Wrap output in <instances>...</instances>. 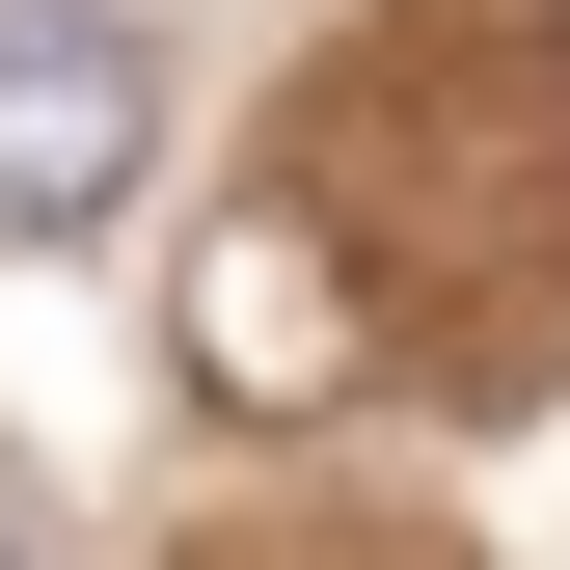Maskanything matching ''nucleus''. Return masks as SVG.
Segmentation results:
<instances>
[{
  "mask_svg": "<svg viewBox=\"0 0 570 570\" xmlns=\"http://www.w3.org/2000/svg\"><path fill=\"white\" fill-rule=\"evenodd\" d=\"M136 164H164V55H136L109 0H0V218L82 245Z\"/></svg>",
  "mask_w": 570,
  "mask_h": 570,
  "instance_id": "1",
  "label": "nucleus"
},
{
  "mask_svg": "<svg viewBox=\"0 0 570 570\" xmlns=\"http://www.w3.org/2000/svg\"><path fill=\"white\" fill-rule=\"evenodd\" d=\"M353 272H381V245H353L326 190L218 218V245H190V381H218V407H326L353 353H381V299H353Z\"/></svg>",
  "mask_w": 570,
  "mask_h": 570,
  "instance_id": "2",
  "label": "nucleus"
}]
</instances>
